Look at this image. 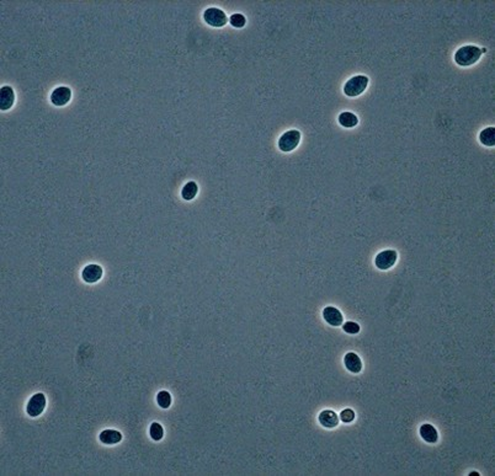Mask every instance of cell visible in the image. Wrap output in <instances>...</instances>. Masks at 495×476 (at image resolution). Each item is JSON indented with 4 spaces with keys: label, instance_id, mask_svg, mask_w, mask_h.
<instances>
[{
    "label": "cell",
    "instance_id": "6da1fadb",
    "mask_svg": "<svg viewBox=\"0 0 495 476\" xmlns=\"http://www.w3.org/2000/svg\"><path fill=\"white\" fill-rule=\"evenodd\" d=\"M486 49H481L477 46H463L455 53V62L461 67H469L481 59Z\"/></svg>",
    "mask_w": 495,
    "mask_h": 476
},
{
    "label": "cell",
    "instance_id": "7a4b0ae2",
    "mask_svg": "<svg viewBox=\"0 0 495 476\" xmlns=\"http://www.w3.org/2000/svg\"><path fill=\"white\" fill-rule=\"evenodd\" d=\"M369 78L365 75H356L349 79L344 85V94L349 97L360 96L369 86Z\"/></svg>",
    "mask_w": 495,
    "mask_h": 476
},
{
    "label": "cell",
    "instance_id": "3957f363",
    "mask_svg": "<svg viewBox=\"0 0 495 476\" xmlns=\"http://www.w3.org/2000/svg\"><path fill=\"white\" fill-rule=\"evenodd\" d=\"M301 137H302L301 132L297 129H290V131L285 132L277 142L278 149L283 153H290V151L295 150L300 144Z\"/></svg>",
    "mask_w": 495,
    "mask_h": 476
},
{
    "label": "cell",
    "instance_id": "277c9868",
    "mask_svg": "<svg viewBox=\"0 0 495 476\" xmlns=\"http://www.w3.org/2000/svg\"><path fill=\"white\" fill-rule=\"evenodd\" d=\"M203 20L212 27H223L227 25L228 16L223 10L218 7H208L203 12Z\"/></svg>",
    "mask_w": 495,
    "mask_h": 476
},
{
    "label": "cell",
    "instance_id": "5b68a950",
    "mask_svg": "<svg viewBox=\"0 0 495 476\" xmlns=\"http://www.w3.org/2000/svg\"><path fill=\"white\" fill-rule=\"evenodd\" d=\"M397 258H398V254L395 250H392V249H389V250H383L376 256L375 265L378 270L382 271L389 270V268H392L393 266L395 265Z\"/></svg>",
    "mask_w": 495,
    "mask_h": 476
},
{
    "label": "cell",
    "instance_id": "8992f818",
    "mask_svg": "<svg viewBox=\"0 0 495 476\" xmlns=\"http://www.w3.org/2000/svg\"><path fill=\"white\" fill-rule=\"evenodd\" d=\"M46 396L42 393H37L35 394L34 396H31V399L29 400L26 406V412L27 415L31 416V417H37V416L41 415L42 412L46 408Z\"/></svg>",
    "mask_w": 495,
    "mask_h": 476
},
{
    "label": "cell",
    "instance_id": "52a82bcc",
    "mask_svg": "<svg viewBox=\"0 0 495 476\" xmlns=\"http://www.w3.org/2000/svg\"><path fill=\"white\" fill-rule=\"evenodd\" d=\"M49 100H51V104L54 106H66L72 100V90L68 86H58L52 91Z\"/></svg>",
    "mask_w": 495,
    "mask_h": 476
},
{
    "label": "cell",
    "instance_id": "ba28073f",
    "mask_svg": "<svg viewBox=\"0 0 495 476\" xmlns=\"http://www.w3.org/2000/svg\"><path fill=\"white\" fill-rule=\"evenodd\" d=\"M103 273L104 271L101 268V266L91 263V265H88L84 267L83 272H81V278L86 283H96L103 278Z\"/></svg>",
    "mask_w": 495,
    "mask_h": 476
},
{
    "label": "cell",
    "instance_id": "9c48e42d",
    "mask_svg": "<svg viewBox=\"0 0 495 476\" xmlns=\"http://www.w3.org/2000/svg\"><path fill=\"white\" fill-rule=\"evenodd\" d=\"M15 104V91L11 86L5 85L0 89V110L7 111Z\"/></svg>",
    "mask_w": 495,
    "mask_h": 476
},
{
    "label": "cell",
    "instance_id": "30bf717a",
    "mask_svg": "<svg viewBox=\"0 0 495 476\" xmlns=\"http://www.w3.org/2000/svg\"><path fill=\"white\" fill-rule=\"evenodd\" d=\"M323 318H324V320L329 325L335 326V328L342 325L343 320H344L342 311L338 308H334V306H327V308H324V310H323Z\"/></svg>",
    "mask_w": 495,
    "mask_h": 476
},
{
    "label": "cell",
    "instance_id": "8fae6325",
    "mask_svg": "<svg viewBox=\"0 0 495 476\" xmlns=\"http://www.w3.org/2000/svg\"><path fill=\"white\" fill-rule=\"evenodd\" d=\"M319 423L325 428H334L339 425V416L332 410H324L318 416Z\"/></svg>",
    "mask_w": 495,
    "mask_h": 476
},
{
    "label": "cell",
    "instance_id": "7c38bea8",
    "mask_svg": "<svg viewBox=\"0 0 495 476\" xmlns=\"http://www.w3.org/2000/svg\"><path fill=\"white\" fill-rule=\"evenodd\" d=\"M344 365L349 372L355 373V374H357V373H360L362 370L361 358L354 352L346 353V356L344 357Z\"/></svg>",
    "mask_w": 495,
    "mask_h": 476
},
{
    "label": "cell",
    "instance_id": "4fadbf2b",
    "mask_svg": "<svg viewBox=\"0 0 495 476\" xmlns=\"http://www.w3.org/2000/svg\"><path fill=\"white\" fill-rule=\"evenodd\" d=\"M99 438H100V442L104 443V444L113 445L117 444V443H120L122 440V435L118 431L105 430L100 433Z\"/></svg>",
    "mask_w": 495,
    "mask_h": 476
},
{
    "label": "cell",
    "instance_id": "5bb4252c",
    "mask_svg": "<svg viewBox=\"0 0 495 476\" xmlns=\"http://www.w3.org/2000/svg\"><path fill=\"white\" fill-rule=\"evenodd\" d=\"M420 436H421L422 439L427 443H436L437 439H439V433H437V430L430 423H425L420 427L419 430Z\"/></svg>",
    "mask_w": 495,
    "mask_h": 476
},
{
    "label": "cell",
    "instance_id": "9a60e30c",
    "mask_svg": "<svg viewBox=\"0 0 495 476\" xmlns=\"http://www.w3.org/2000/svg\"><path fill=\"white\" fill-rule=\"evenodd\" d=\"M338 121H339V123L342 124L343 127H345V128H352V127L357 126V123H359V118H357L356 114L349 111L342 112V113L339 114Z\"/></svg>",
    "mask_w": 495,
    "mask_h": 476
},
{
    "label": "cell",
    "instance_id": "2e32d148",
    "mask_svg": "<svg viewBox=\"0 0 495 476\" xmlns=\"http://www.w3.org/2000/svg\"><path fill=\"white\" fill-rule=\"evenodd\" d=\"M479 141L483 146H493L495 144V128L494 127H488L484 128L483 131L479 133Z\"/></svg>",
    "mask_w": 495,
    "mask_h": 476
},
{
    "label": "cell",
    "instance_id": "e0dca14e",
    "mask_svg": "<svg viewBox=\"0 0 495 476\" xmlns=\"http://www.w3.org/2000/svg\"><path fill=\"white\" fill-rule=\"evenodd\" d=\"M198 193V186L195 181H189L185 186L181 190V197H183L185 201H191L196 197V194Z\"/></svg>",
    "mask_w": 495,
    "mask_h": 476
},
{
    "label": "cell",
    "instance_id": "ac0fdd59",
    "mask_svg": "<svg viewBox=\"0 0 495 476\" xmlns=\"http://www.w3.org/2000/svg\"><path fill=\"white\" fill-rule=\"evenodd\" d=\"M156 403L161 408H169L171 405V395L168 391H159L156 395Z\"/></svg>",
    "mask_w": 495,
    "mask_h": 476
},
{
    "label": "cell",
    "instance_id": "d6986e66",
    "mask_svg": "<svg viewBox=\"0 0 495 476\" xmlns=\"http://www.w3.org/2000/svg\"><path fill=\"white\" fill-rule=\"evenodd\" d=\"M149 435H151V438L153 440H160L164 437L163 426L158 422L152 423L151 428H149Z\"/></svg>",
    "mask_w": 495,
    "mask_h": 476
},
{
    "label": "cell",
    "instance_id": "ffe728a7",
    "mask_svg": "<svg viewBox=\"0 0 495 476\" xmlns=\"http://www.w3.org/2000/svg\"><path fill=\"white\" fill-rule=\"evenodd\" d=\"M229 22L233 27L242 29V27H244L245 24H247V19H245L244 15L242 14H233L232 16L229 17Z\"/></svg>",
    "mask_w": 495,
    "mask_h": 476
},
{
    "label": "cell",
    "instance_id": "44dd1931",
    "mask_svg": "<svg viewBox=\"0 0 495 476\" xmlns=\"http://www.w3.org/2000/svg\"><path fill=\"white\" fill-rule=\"evenodd\" d=\"M343 330H344L345 332L350 333V335H355V333L360 332V326L359 324L354 323V321H347V323L344 324V326H343Z\"/></svg>",
    "mask_w": 495,
    "mask_h": 476
},
{
    "label": "cell",
    "instance_id": "7402d4cb",
    "mask_svg": "<svg viewBox=\"0 0 495 476\" xmlns=\"http://www.w3.org/2000/svg\"><path fill=\"white\" fill-rule=\"evenodd\" d=\"M339 418L345 423H350L355 420V412L351 410V408H346V410H343L342 413L339 415Z\"/></svg>",
    "mask_w": 495,
    "mask_h": 476
}]
</instances>
